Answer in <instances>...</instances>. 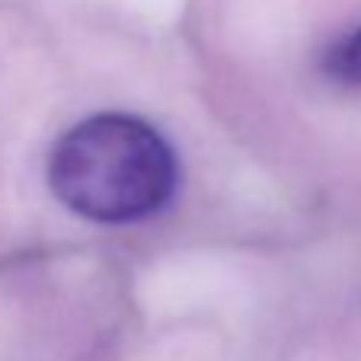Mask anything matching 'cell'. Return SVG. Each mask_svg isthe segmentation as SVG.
Here are the masks:
<instances>
[{
	"label": "cell",
	"instance_id": "6da1fadb",
	"mask_svg": "<svg viewBox=\"0 0 361 361\" xmlns=\"http://www.w3.org/2000/svg\"><path fill=\"white\" fill-rule=\"evenodd\" d=\"M176 154L147 122L93 116L51 150L48 183L71 212L102 224H128L160 212L176 189Z\"/></svg>",
	"mask_w": 361,
	"mask_h": 361
},
{
	"label": "cell",
	"instance_id": "7a4b0ae2",
	"mask_svg": "<svg viewBox=\"0 0 361 361\" xmlns=\"http://www.w3.org/2000/svg\"><path fill=\"white\" fill-rule=\"evenodd\" d=\"M323 71L345 87H361V26H355L348 35L326 48Z\"/></svg>",
	"mask_w": 361,
	"mask_h": 361
}]
</instances>
